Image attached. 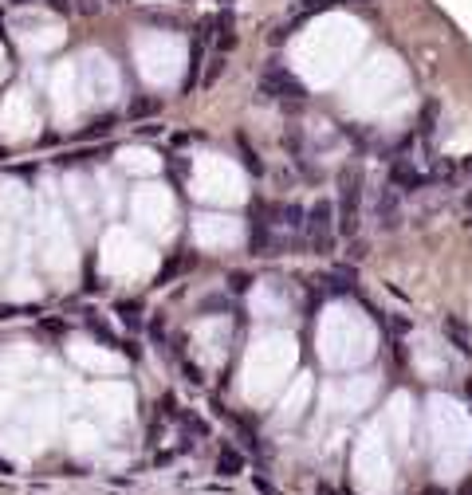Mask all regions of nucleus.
Segmentation results:
<instances>
[{
    "mask_svg": "<svg viewBox=\"0 0 472 495\" xmlns=\"http://www.w3.org/2000/svg\"><path fill=\"white\" fill-rule=\"evenodd\" d=\"M339 205H335V228L339 236L354 240L358 236V224H362V169L358 165H342L339 177Z\"/></svg>",
    "mask_w": 472,
    "mask_h": 495,
    "instance_id": "1",
    "label": "nucleus"
},
{
    "mask_svg": "<svg viewBox=\"0 0 472 495\" xmlns=\"http://www.w3.org/2000/svg\"><path fill=\"white\" fill-rule=\"evenodd\" d=\"M303 232H307L311 252H319V256H327V252L335 248V205L327 197H319L311 208H307V224H303Z\"/></svg>",
    "mask_w": 472,
    "mask_h": 495,
    "instance_id": "2",
    "label": "nucleus"
},
{
    "mask_svg": "<svg viewBox=\"0 0 472 495\" xmlns=\"http://www.w3.org/2000/svg\"><path fill=\"white\" fill-rule=\"evenodd\" d=\"M370 217L378 232H398L405 220V208H402V189L386 181V185L374 189V205H370Z\"/></svg>",
    "mask_w": 472,
    "mask_h": 495,
    "instance_id": "3",
    "label": "nucleus"
},
{
    "mask_svg": "<svg viewBox=\"0 0 472 495\" xmlns=\"http://www.w3.org/2000/svg\"><path fill=\"white\" fill-rule=\"evenodd\" d=\"M260 90L268 99H280V102H303L307 99V87H303L288 67H280V63H271L260 75Z\"/></svg>",
    "mask_w": 472,
    "mask_h": 495,
    "instance_id": "4",
    "label": "nucleus"
},
{
    "mask_svg": "<svg viewBox=\"0 0 472 495\" xmlns=\"http://www.w3.org/2000/svg\"><path fill=\"white\" fill-rule=\"evenodd\" d=\"M248 248H252V256H276V240H271V224H268V220H252Z\"/></svg>",
    "mask_w": 472,
    "mask_h": 495,
    "instance_id": "5",
    "label": "nucleus"
},
{
    "mask_svg": "<svg viewBox=\"0 0 472 495\" xmlns=\"http://www.w3.org/2000/svg\"><path fill=\"white\" fill-rule=\"evenodd\" d=\"M390 181H393L398 189H422L429 177H425V173H417L410 161H393V177H390Z\"/></svg>",
    "mask_w": 472,
    "mask_h": 495,
    "instance_id": "6",
    "label": "nucleus"
},
{
    "mask_svg": "<svg viewBox=\"0 0 472 495\" xmlns=\"http://www.w3.org/2000/svg\"><path fill=\"white\" fill-rule=\"evenodd\" d=\"M241 468H244L241 452H236V448H221V456H217V472L221 475H241Z\"/></svg>",
    "mask_w": 472,
    "mask_h": 495,
    "instance_id": "7",
    "label": "nucleus"
},
{
    "mask_svg": "<svg viewBox=\"0 0 472 495\" xmlns=\"http://www.w3.org/2000/svg\"><path fill=\"white\" fill-rule=\"evenodd\" d=\"M303 224H307V208L303 205H283V228H292V232H303Z\"/></svg>",
    "mask_w": 472,
    "mask_h": 495,
    "instance_id": "8",
    "label": "nucleus"
},
{
    "mask_svg": "<svg viewBox=\"0 0 472 495\" xmlns=\"http://www.w3.org/2000/svg\"><path fill=\"white\" fill-rule=\"evenodd\" d=\"M224 75V51H217L209 60V67H205V75H201V87L209 90V87H217V79Z\"/></svg>",
    "mask_w": 472,
    "mask_h": 495,
    "instance_id": "9",
    "label": "nucleus"
},
{
    "mask_svg": "<svg viewBox=\"0 0 472 495\" xmlns=\"http://www.w3.org/2000/svg\"><path fill=\"white\" fill-rule=\"evenodd\" d=\"M335 4H339V0H295L292 8L303 16V12H327V8H335Z\"/></svg>",
    "mask_w": 472,
    "mask_h": 495,
    "instance_id": "10",
    "label": "nucleus"
},
{
    "mask_svg": "<svg viewBox=\"0 0 472 495\" xmlns=\"http://www.w3.org/2000/svg\"><path fill=\"white\" fill-rule=\"evenodd\" d=\"M445 327H449V334H452V342H457V350H461V354H472V342H468V338H464L461 323H457V318H449Z\"/></svg>",
    "mask_w": 472,
    "mask_h": 495,
    "instance_id": "11",
    "label": "nucleus"
},
{
    "mask_svg": "<svg viewBox=\"0 0 472 495\" xmlns=\"http://www.w3.org/2000/svg\"><path fill=\"white\" fill-rule=\"evenodd\" d=\"M241 161H244V169H252V173H264V161L256 158V149L244 146V138H241Z\"/></svg>",
    "mask_w": 472,
    "mask_h": 495,
    "instance_id": "12",
    "label": "nucleus"
},
{
    "mask_svg": "<svg viewBox=\"0 0 472 495\" xmlns=\"http://www.w3.org/2000/svg\"><path fill=\"white\" fill-rule=\"evenodd\" d=\"M142 114H158V102H154V99H138L130 107V118H142Z\"/></svg>",
    "mask_w": 472,
    "mask_h": 495,
    "instance_id": "13",
    "label": "nucleus"
},
{
    "mask_svg": "<svg viewBox=\"0 0 472 495\" xmlns=\"http://www.w3.org/2000/svg\"><path fill=\"white\" fill-rule=\"evenodd\" d=\"M452 173H457L452 161H433V177H437V181H452Z\"/></svg>",
    "mask_w": 472,
    "mask_h": 495,
    "instance_id": "14",
    "label": "nucleus"
},
{
    "mask_svg": "<svg viewBox=\"0 0 472 495\" xmlns=\"http://www.w3.org/2000/svg\"><path fill=\"white\" fill-rule=\"evenodd\" d=\"M138 311H142L138 303H119V315L126 318V323H130V327H138Z\"/></svg>",
    "mask_w": 472,
    "mask_h": 495,
    "instance_id": "15",
    "label": "nucleus"
},
{
    "mask_svg": "<svg viewBox=\"0 0 472 495\" xmlns=\"http://www.w3.org/2000/svg\"><path fill=\"white\" fill-rule=\"evenodd\" d=\"M351 256H354V259L366 256V244H362V240H354V244H351Z\"/></svg>",
    "mask_w": 472,
    "mask_h": 495,
    "instance_id": "16",
    "label": "nucleus"
},
{
    "mask_svg": "<svg viewBox=\"0 0 472 495\" xmlns=\"http://www.w3.org/2000/svg\"><path fill=\"white\" fill-rule=\"evenodd\" d=\"M248 287V276H232V291H244Z\"/></svg>",
    "mask_w": 472,
    "mask_h": 495,
    "instance_id": "17",
    "label": "nucleus"
},
{
    "mask_svg": "<svg viewBox=\"0 0 472 495\" xmlns=\"http://www.w3.org/2000/svg\"><path fill=\"white\" fill-rule=\"evenodd\" d=\"M79 8L83 12H95V8H99V0H79Z\"/></svg>",
    "mask_w": 472,
    "mask_h": 495,
    "instance_id": "18",
    "label": "nucleus"
},
{
    "mask_svg": "<svg viewBox=\"0 0 472 495\" xmlns=\"http://www.w3.org/2000/svg\"><path fill=\"white\" fill-rule=\"evenodd\" d=\"M464 393H468V397H472V377H468V381H464Z\"/></svg>",
    "mask_w": 472,
    "mask_h": 495,
    "instance_id": "19",
    "label": "nucleus"
},
{
    "mask_svg": "<svg viewBox=\"0 0 472 495\" xmlns=\"http://www.w3.org/2000/svg\"><path fill=\"white\" fill-rule=\"evenodd\" d=\"M425 495H445V491H437V487H429V491H425Z\"/></svg>",
    "mask_w": 472,
    "mask_h": 495,
    "instance_id": "20",
    "label": "nucleus"
},
{
    "mask_svg": "<svg viewBox=\"0 0 472 495\" xmlns=\"http://www.w3.org/2000/svg\"><path fill=\"white\" fill-rule=\"evenodd\" d=\"M468 205H472V189H468Z\"/></svg>",
    "mask_w": 472,
    "mask_h": 495,
    "instance_id": "21",
    "label": "nucleus"
}]
</instances>
